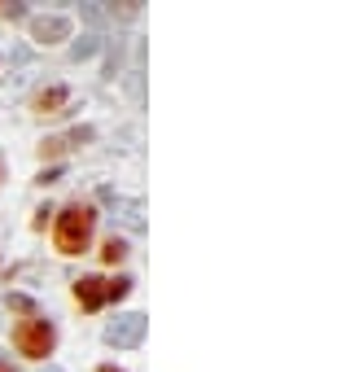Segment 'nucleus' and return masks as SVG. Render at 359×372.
<instances>
[{"mask_svg":"<svg viewBox=\"0 0 359 372\" xmlns=\"http://www.w3.org/2000/svg\"><path fill=\"white\" fill-rule=\"evenodd\" d=\"M123 254H127V246H123V241H105V250H101V258H105V263H123Z\"/></svg>","mask_w":359,"mask_h":372,"instance_id":"5","label":"nucleus"},{"mask_svg":"<svg viewBox=\"0 0 359 372\" xmlns=\"http://www.w3.org/2000/svg\"><path fill=\"white\" fill-rule=\"evenodd\" d=\"M75 298H79V306L96 311V306L110 298V285H105V281H96V276H88V281H79V285H75Z\"/></svg>","mask_w":359,"mask_h":372,"instance_id":"3","label":"nucleus"},{"mask_svg":"<svg viewBox=\"0 0 359 372\" xmlns=\"http://www.w3.org/2000/svg\"><path fill=\"white\" fill-rule=\"evenodd\" d=\"M92 223H96L92 206L71 202V206L57 215V223H53V246H57L61 254H84V250H88V237H92Z\"/></svg>","mask_w":359,"mask_h":372,"instance_id":"1","label":"nucleus"},{"mask_svg":"<svg viewBox=\"0 0 359 372\" xmlns=\"http://www.w3.org/2000/svg\"><path fill=\"white\" fill-rule=\"evenodd\" d=\"M0 372H9V368H5V364H0Z\"/></svg>","mask_w":359,"mask_h":372,"instance_id":"7","label":"nucleus"},{"mask_svg":"<svg viewBox=\"0 0 359 372\" xmlns=\"http://www.w3.org/2000/svg\"><path fill=\"white\" fill-rule=\"evenodd\" d=\"M66 96H71V92L61 88V84H57V88H44V92H36V110H40V114H57V110L66 105Z\"/></svg>","mask_w":359,"mask_h":372,"instance_id":"4","label":"nucleus"},{"mask_svg":"<svg viewBox=\"0 0 359 372\" xmlns=\"http://www.w3.org/2000/svg\"><path fill=\"white\" fill-rule=\"evenodd\" d=\"M53 329L44 325V320H18L13 325V346H18V355H27V359H44V355H53Z\"/></svg>","mask_w":359,"mask_h":372,"instance_id":"2","label":"nucleus"},{"mask_svg":"<svg viewBox=\"0 0 359 372\" xmlns=\"http://www.w3.org/2000/svg\"><path fill=\"white\" fill-rule=\"evenodd\" d=\"M101 372H119V368H101Z\"/></svg>","mask_w":359,"mask_h":372,"instance_id":"6","label":"nucleus"}]
</instances>
